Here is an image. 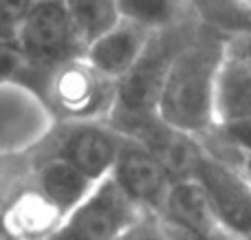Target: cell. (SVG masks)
Wrapping results in <instances>:
<instances>
[{"instance_id":"cell-21","label":"cell","mask_w":251,"mask_h":240,"mask_svg":"<svg viewBox=\"0 0 251 240\" xmlns=\"http://www.w3.org/2000/svg\"><path fill=\"white\" fill-rule=\"evenodd\" d=\"M16 35H18V24L13 22V18L4 9V2L0 0V40H16Z\"/></svg>"},{"instance_id":"cell-16","label":"cell","mask_w":251,"mask_h":240,"mask_svg":"<svg viewBox=\"0 0 251 240\" xmlns=\"http://www.w3.org/2000/svg\"><path fill=\"white\" fill-rule=\"evenodd\" d=\"M117 4L124 20L150 31L172 26L192 13L190 0H117Z\"/></svg>"},{"instance_id":"cell-23","label":"cell","mask_w":251,"mask_h":240,"mask_svg":"<svg viewBox=\"0 0 251 240\" xmlns=\"http://www.w3.org/2000/svg\"><path fill=\"white\" fill-rule=\"evenodd\" d=\"M0 240H2V238H0Z\"/></svg>"},{"instance_id":"cell-3","label":"cell","mask_w":251,"mask_h":240,"mask_svg":"<svg viewBox=\"0 0 251 240\" xmlns=\"http://www.w3.org/2000/svg\"><path fill=\"white\" fill-rule=\"evenodd\" d=\"M16 42L25 57L18 84L26 91L53 71L82 60L86 53L64 0H38L18 26Z\"/></svg>"},{"instance_id":"cell-6","label":"cell","mask_w":251,"mask_h":240,"mask_svg":"<svg viewBox=\"0 0 251 240\" xmlns=\"http://www.w3.org/2000/svg\"><path fill=\"white\" fill-rule=\"evenodd\" d=\"M141 216L143 212L108 176L64 216L47 240H122Z\"/></svg>"},{"instance_id":"cell-2","label":"cell","mask_w":251,"mask_h":240,"mask_svg":"<svg viewBox=\"0 0 251 240\" xmlns=\"http://www.w3.org/2000/svg\"><path fill=\"white\" fill-rule=\"evenodd\" d=\"M201 24L203 20L196 13H190L181 22L159 29L150 35L137 64L117 82L115 106L106 119L108 126L122 132L130 123L154 117L165 73L174 57L196 38Z\"/></svg>"},{"instance_id":"cell-8","label":"cell","mask_w":251,"mask_h":240,"mask_svg":"<svg viewBox=\"0 0 251 240\" xmlns=\"http://www.w3.org/2000/svg\"><path fill=\"white\" fill-rule=\"evenodd\" d=\"M110 179L119 190L148 216H159L165 196L172 185V176L165 166L139 141L124 135L122 150L117 154Z\"/></svg>"},{"instance_id":"cell-22","label":"cell","mask_w":251,"mask_h":240,"mask_svg":"<svg viewBox=\"0 0 251 240\" xmlns=\"http://www.w3.org/2000/svg\"><path fill=\"white\" fill-rule=\"evenodd\" d=\"M231 166H234L236 170H238L240 174L249 181V185H251V154H240L238 152V157H236V161L231 163Z\"/></svg>"},{"instance_id":"cell-15","label":"cell","mask_w":251,"mask_h":240,"mask_svg":"<svg viewBox=\"0 0 251 240\" xmlns=\"http://www.w3.org/2000/svg\"><path fill=\"white\" fill-rule=\"evenodd\" d=\"M64 4L86 47L122 20L117 0H64Z\"/></svg>"},{"instance_id":"cell-17","label":"cell","mask_w":251,"mask_h":240,"mask_svg":"<svg viewBox=\"0 0 251 240\" xmlns=\"http://www.w3.org/2000/svg\"><path fill=\"white\" fill-rule=\"evenodd\" d=\"M25 71V57L16 40H0V86L18 84Z\"/></svg>"},{"instance_id":"cell-20","label":"cell","mask_w":251,"mask_h":240,"mask_svg":"<svg viewBox=\"0 0 251 240\" xmlns=\"http://www.w3.org/2000/svg\"><path fill=\"white\" fill-rule=\"evenodd\" d=\"M2 2H4V9L9 11V16L13 18V22L20 26V22L25 20V16L31 11V7L38 0H2Z\"/></svg>"},{"instance_id":"cell-13","label":"cell","mask_w":251,"mask_h":240,"mask_svg":"<svg viewBox=\"0 0 251 240\" xmlns=\"http://www.w3.org/2000/svg\"><path fill=\"white\" fill-rule=\"evenodd\" d=\"M29 181L62 216H69L97 185L77 168L55 157L31 159Z\"/></svg>"},{"instance_id":"cell-18","label":"cell","mask_w":251,"mask_h":240,"mask_svg":"<svg viewBox=\"0 0 251 240\" xmlns=\"http://www.w3.org/2000/svg\"><path fill=\"white\" fill-rule=\"evenodd\" d=\"M122 240H172L165 234V229L161 227V223L156 220V216L143 214L128 232L124 234Z\"/></svg>"},{"instance_id":"cell-9","label":"cell","mask_w":251,"mask_h":240,"mask_svg":"<svg viewBox=\"0 0 251 240\" xmlns=\"http://www.w3.org/2000/svg\"><path fill=\"white\" fill-rule=\"evenodd\" d=\"M122 135L146 145L163 163L174 181L194 179L196 168H199L201 157L205 152L196 137L185 135V132L168 126L165 121L159 119V115L130 123L128 128L122 130Z\"/></svg>"},{"instance_id":"cell-14","label":"cell","mask_w":251,"mask_h":240,"mask_svg":"<svg viewBox=\"0 0 251 240\" xmlns=\"http://www.w3.org/2000/svg\"><path fill=\"white\" fill-rule=\"evenodd\" d=\"M214 117L216 126H231L251 119V69L227 53L216 75Z\"/></svg>"},{"instance_id":"cell-11","label":"cell","mask_w":251,"mask_h":240,"mask_svg":"<svg viewBox=\"0 0 251 240\" xmlns=\"http://www.w3.org/2000/svg\"><path fill=\"white\" fill-rule=\"evenodd\" d=\"M64 216L26 179L0 205V238L2 240H47Z\"/></svg>"},{"instance_id":"cell-12","label":"cell","mask_w":251,"mask_h":240,"mask_svg":"<svg viewBox=\"0 0 251 240\" xmlns=\"http://www.w3.org/2000/svg\"><path fill=\"white\" fill-rule=\"evenodd\" d=\"M152 33L154 31L122 18L119 24H115L101 38L88 44L84 60L100 75L113 79V82H119L137 64Z\"/></svg>"},{"instance_id":"cell-5","label":"cell","mask_w":251,"mask_h":240,"mask_svg":"<svg viewBox=\"0 0 251 240\" xmlns=\"http://www.w3.org/2000/svg\"><path fill=\"white\" fill-rule=\"evenodd\" d=\"M122 144L124 135L106 121H57L38 141L31 159H62L100 183L110 176Z\"/></svg>"},{"instance_id":"cell-19","label":"cell","mask_w":251,"mask_h":240,"mask_svg":"<svg viewBox=\"0 0 251 240\" xmlns=\"http://www.w3.org/2000/svg\"><path fill=\"white\" fill-rule=\"evenodd\" d=\"M225 53L236 60L245 62L251 69V31H238V33H227Z\"/></svg>"},{"instance_id":"cell-1","label":"cell","mask_w":251,"mask_h":240,"mask_svg":"<svg viewBox=\"0 0 251 240\" xmlns=\"http://www.w3.org/2000/svg\"><path fill=\"white\" fill-rule=\"evenodd\" d=\"M225 40L227 33L203 22L196 38L172 60L156 101L161 121L196 139L216 126L214 91Z\"/></svg>"},{"instance_id":"cell-4","label":"cell","mask_w":251,"mask_h":240,"mask_svg":"<svg viewBox=\"0 0 251 240\" xmlns=\"http://www.w3.org/2000/svg\"><path fill=\"white\" fill-rule=\"evenodd\" d=\"M57 121H106L115 106L117 82L75 60L29 88Z\"/></svg>"},{"instance_id":"cell-7","label":"cell","mask_w":251,"mask_h":240,"mask_svg":"<svg viewBox=\"0 0 251 240\" xmlns=\"http://www.w3.org/2000/svg\"><path fill=\"white\" fill-rule=\"evenodd\" d=\"M205 150V148H203ZM194 181L203 188L223 227L238 240H251V185L234 166L205 150Z\"/></svg>"},{"instance_id":"cell-10","label":"cell","mask_w":251,"mask_h":240,"mask_svg":"<svg viewBox=\"0 0 251 240\" xmlns=\"http://www.w3.org/2000/svg\"><path fill=\"white\" fill-rule=\"evenodd\" d=\"M156 218L201 240H238L223 227L209 198L194 179L172 181Z\"/></svg>"}]
</instances>
